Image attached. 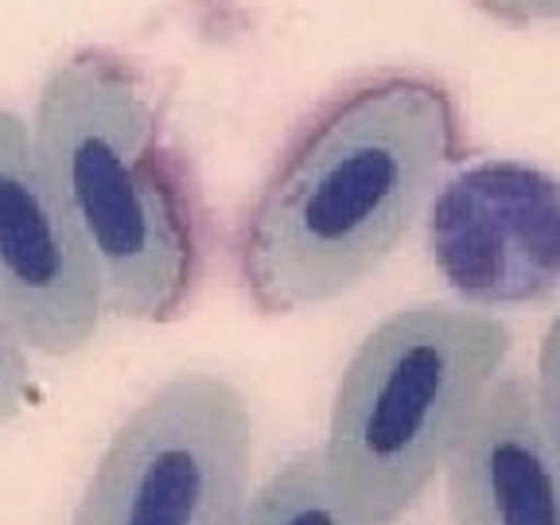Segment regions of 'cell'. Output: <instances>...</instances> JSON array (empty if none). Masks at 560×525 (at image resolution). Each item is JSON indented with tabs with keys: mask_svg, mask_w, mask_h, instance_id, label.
<instances>
[{
	"mask_svg": "<svg viewBox=\"0 0 560 525\" xmlns=\"http://www.w3.org/2000/svg\"><path fill=\"white\" fill-rule=\"evenodd\" d=\"M32 370H27V347L0 324V424H9L24 412Z\"/></svg>",
	"mask_w": 560,
	"mask_h": 525,
	"instance_id": "cell-10",
	"label": "cell"
},
{
	"mask_svg": "<svg viewBox=\"0 0 560 525\" xmlns=\"http://www.w3.org/2000/svg\"><path fill=\"white\" fill-rule=\"evenodd\" d=\"M444 471L455 525H560V459L525 374L490 385Z\"/></svg>",
	"mask_w": 560,
	"mask_h": 525,
	"instance_id": "cell-7",
	"label": "cell"
},
{
	"mask_svg": "<svg viewBox=\"0 0 560 525\" xmlns=\"http://www.w3.org/2000/svg\"><path fill=\"white\" fill-rule=\"evenodd\" d=\"M467 152L464 109L429 70L342 82L289 132L234 234V269L261 315L359 289L424 219Z\"/></svg>",
	"mask_w": 560,
	"mask_h": 525,
	"instance_id": "cell-1",
	"label": "cell"
},
{
	"mask_svg": "<svg viewBox=\"0 0 560 525\" xmlns=\"http://www.w3.org/2000/svg\"><path fill=\"white\" fill-rule=\"evenodd\" d=\"M32 144L102 280L105 312L172 324L207 261L199 187L144 70L82 47L47 74Z\"/></svg>",
	"mask_w": 560,
	"mask_h": 525,
	"instance_id": "cell-2",
	"label": "cell"
},
{
	"mask_svg": "<svg viewBox=\"0 0 560 525\" xmlns=\"http://www.w3.org/2000/svg\"><path fill=\"white\" fill-rule=\"evenodd\" d=\"M502 24H560V0H471Z\"/></svg>",
	"mask_w": 560,
	"mask_h": 525,
	"instance_id": "cell-11",
	"label": "cell"
},
{
	"mask_svg": "<svg viewBox=\"0 0 560 525\" xmlns=\"http://www.w3.org/2000/svg\"><path fill=\"white\" fill-rule=\"evenodd\" d=\"M432 265L471 307L560 292V179L525 160H482L436 187L424 210Z\"/></svg>",
	"mask_w": 560,
	"mask_h": 525,
	"instance_id": "cell-5",
	"label": "cell"
},
{
	"mask_svg": "<svg viewBox=\"0 0 560 525\" xmlns=\"http://www.w3.org/2000/svg\"><path fill=\"white\" fill-rule=\"evenodd\" d=\"M254 412L219 374H175L125 417L70 525H230L249 494Z\"/></svg>",
	"mask_w": 560,
	"mask_h": 525,
	"instance_id": "cell-4",
	"label": "cell"
},
{
	"mask_svg": "<svg viewBox=\"0 0 560 525\" xmlns=\"http://www.w3.org/2000/svg\"><path fill=\"white\" fill-rule=\"evenodd\" d=\"M102 280L55 199L32 125L0 105V324L27 350L67 359L102 324Z\"/></svg>",
	"mask_w": 560,
	"mask_h": 525,
	"instance_id": "cell-6",
	"label": "cell"
},
{
	"mask_svg": "<svg viewBox=\"0 0 560 525\" xmlns=\"http://www.w3.org/2000/svg\"><path fill=\"white\" fill-rule=\"evenodd\" d=\"M537 409H541L545 432L552 440V452L560 459V315L549 324L541 339V354H537Z\"/></svg>",
	"mask_w": 560,
	"mask_h": 525,
	"instance_id": "cell-9",
	"label": "cell"
},
{
	"mask_svg": "<svg viewBox=\"0 0 560 525\" xmlns=\"http://www.w3.org/2000/svg\"><path fill=\"white\" fill-rule=\"evenodd\" d=\"M230 525H377L362 517L335 487L324 455L304 452L269 475L261 490L245 494Z\"/></svg>",
	"mask_w": 560,
	"mask_h": 525,
	"instance_id": "cell-8",
	"label": "cell"
},
{
	"mask_svg": "<svg viewBox=\"0 0 560 525\" xmlns=\"http://www.w3.org/2000/svg\"><path fill=\"white\" fill-rule=\"evenodd\" d=\"M510 342L487 307L429 300L385 315L335 385L319 447L342 499L394 525L447 467Z\"/></svg>",
	"mask_w": 560,
	"mask_h": 525,
	"instance_id": "cell-3",
	"label": "cell"
}]
</instances>
